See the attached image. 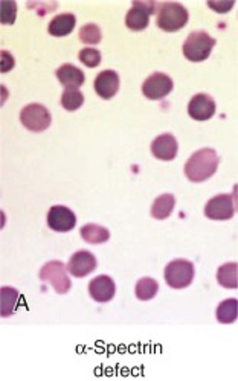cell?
<instances>
[{
	"mask_svg": "<svg viewBox=\"0 0 238 381\" xmlns=\"http://www.w3.org/2000/svg\"><path fill=\"white\" fill-rule=\"evenodd\" d=\"M219 156L213 148H203V150L195 151L193 156L188 159L185 165V174L188 180L194 183L205 182L215 174L219 168Z\"/></svg>",
	"mask_w": 238,
	"mask_h": 381,
	"instance_id": "6da1fadb",
	"label": "cell"
},
{
	"mask_svg": "<svg viewBox=\"0 0 238 381\" xmlns=\"http://www.w3.org/2000/svg\"><path fill=\"white\" fill-rule=\"evenodd\" d=\"M158 8L156 25L166 32L180 31L182 28H185L188 19H190V14H188L185 6L176 2L159 3Z\"/></svg>",
	"mask_w": 238,
	"mask_h": 381,
	"instance_id": "7a4b0ae2",
	"label": "cell"
},
{
	"mask_svg": "<svg viewBox=\"0 0 238 381\" xmlns=\"http://www.w3.org/2000/svg\"><path fill=\"white\" fill-rule=\"evenodd\" d=\"M215 40L205 31H194L188 35L184 43V55L193 63L205 61L211 55Z\"/></svg>",
	"mask_w": 238,
	"mask_h": 381,
	"instance_id": "3957f363",
	"label": "cell"
},
{
	"mask_svg": "<svg viewBox=\"0 0 238 381\" xmlns=\"http://www.w3.org/2000/svg\"><path fill=\"white\" fill-rule=\"evenodd\" d=\"M164 278L166 284L176 290L190 287L194 279V265L186 259H174L165 267Z\"/></svg>",
	"mask_w": 238,
	"mask_h": 381,
	"instance_id": "277c9868",
	"label": "cell"
},
{
	"mask_svg": "<svg viewBox=\"0 0 238 381\" xmlns=\"http://www.w3.org/2000/svg\"><path fill=\"white\" fill-rule=\"evenodd\" d=\"M66 270L67 269L61 261H51V263L41 267L40 279L49 282L58 294H66L72 287V282L69 279Z\"/></svg>",
	"mask_w": 238,
	"mask_h": 381,
	"instance_id": "5b68a950",
	"label": "cell"
},
{
	"mask_svg": "<svg viewBox=\"0 0 238 381\" xmlns=\"http://www.w3.org/2000/svg\"><path fill=\"white\" fill-rule=\"evenodd\" d=\"M20 121L25 129L34 133H40L49 129L52 122L51 113L41 104H30L20 113Z\"/></svg>",
	"mask_w": 238,
	"mask_h": 381,
	"instance_id": "8992f818",
	"label": "cell"
},
{
	"mask_svg": "<svg viewBox=\"0 0 238 381\" xmlns=\"http://www.w3.org/2000/svg\"><path fill=\"white\" fill-rule=\"evenodd\" d=\"M205 215L209 220L214 221H226L235 215V203L234 197L229 194H220L213 197L206 203Z\"/></svg>",
	"mask_w": 238,
	"mask_h": 381,
	"instance_id": "52a82bcc",
	"label": "cell"
},
{
	"mask_svg": "<svg viewBox=\"0 0 238 381\" xmlns=\"http://www.w3.org/2000/svg\"><path fill=\"white\" fill-rule=\"evenodd\" d=\"M155 2H133V6L125 16V25L131 31H144L150 22V16L156 12Z\"/></svg>",
	"mask_w": 238,
	"mask_h": 381,
	"instance_id": "ba28073f",
	"label": "cell"
},
{
	"mask_svg": "<svg viewBox=\"0 0 238 381\" xmlns=\"http://www.w3.org/2000/svg\"><path fill=\"white\" fill-rule=\"evenodd\" d=\"M173 80L166 74L156 72L150 75L142 84V94L151 101H159L171 94Z\"/></svg>",
	"mask_w": 238,
	"mask_h": 381,
	"instance_id": "9c48e42d",
	"label": "cell"
},
{
	"mask_svg": "<svg viewBox=\"0 0 238 381\" xmlns=\"http://www.w3.org/2000/svg\"><path fill=\"white\" fill-rule=\"evenodd\" d=\"M47 226L55 232H71L76 226V217L66 206H52L47 213Z\"/></svg>",
	"mask_w": 238,
	"mask_h": 381,
	"instance_id": "30bf717a",
	"label": "cell"
},
{
	"mask_svg": "<svg viewBox=\"0 0 238 381\" xmlns=\"http://www.w3.org/2000/svg\"><path fill=\"white\" fill-rule=\"evenodd\" d=\"M96 269V258L89 250L74 253L67 263V272L75 278H84Z\"/></svg>",
	"mask_w": 238,
	"mask_h": 381,
	"instance_id": "8fae6325",
	"label": "cell"
},
{
	"mask_svg": "<svg viewBox=\"0 0 238 381\" xmlns=\"http://www.w3.org/2000/svg\"><path fill=\"white\" fill-rule=\"evenodd\" d=\"M215 101L206 94H197L188 104V115L195 121H208L215 115Z\"/></svg>",
	"mask_w": 238,
	"mask_h": 381,
	"instance_id": "7c38bea8",
	"label": "cell"
},
{
	"mask_svg": "<svg viewBox=\"0 0 238 381\" xmlns=\"http://www.w3.org/2000/svg\"><path fill=\"white\" fill-rule=\"evenodd\" d=\"M177 151H179L177 140L173 135H170V133H165V135L158 136L151 142L153 156L159 160L170 162L177 156Z\"/></svg>",
	"mask_w": 238,
	"mask_h": 381,
	"instance_id": "4fadbf2b",
	"label": "cell"
},
{
	"mask_svg": "<svg viewBox=\"0 0 238 381\" xmlns=\"http://www.w3.org/2000/svg\"><path fill=\"white\" fill-rule=\"evenodd\" d=\"M115 292H116V287L113 279L110 276H106V274H101V276L92 279L89 284L90 298L100 303L113 299Z\"/></svg>",
	"mask_w": 238,
	"mask_h": 381,
	"instance_id": "5bb4252c",
	"label": "cell"
},
{
	"mask_svg": "<svg viewBox=\"0 0 238 381\" xmlns=\"http://www.w3.org/2000/svg\"><path fill=\"white\" fill-rule=\"evenodd\" d=\"M94 87L102 100H111L119 90V75L115 70H102L95 78Z\"/></svg>",
	"mask_w": 238,
	"mask_h": 381,
	"instance_id": "9a60e30c",
	"label": "cell"
},
{
	"mask_svg": "<svg viewBox=\"0 0 238 381\" xmlns=\"http://www.w3.org/2000/svg\"><path fill=\"white\" fill-rule=\"evenodd\" d=\"M55 75H57L61 86H65L66 89H80L84 84V80H86L83 70L74 65H63L57 69Z\"/></svg>",
	"mask_w": 238,
	"mask_h": 381,
	"instance_id": "2e32d148",
	"label": "cell"
},
{
	"mask_svg": "<svg viewBox=\"0 0 238 381\" xmlns=\"http://www.w3.org/2000/svg\"><path fill=\"white\" fill-rule=\"evenodd\" d=\"M76 23V17L72 12H63L55 16L51 22H49L47 31L54 37H65V35H69L75 28Z\"/></svg>",
	"mask_w": 238,
	"mask_h": 381,
	"instance_id": "e0dca14e",
	"label": "cell"
},
{
	"mask_svg": "<svg viewBox=\"0 0 238 381\" xmlns=\"http://www.w3.org/2000/svg\"><path fill=\"white\" fill-rule=\"evenodd\" d=\"M174 204H176V199L173 194H162L155 200L151 206V217L156 220H165L171 215Z\"/></svg>",
	"mask_w": 238,
	"mask_h": 381,
	"instance_id": "ac0fdd59",
	"label": "cell"
},
{
	"mask_svg": "<svg viewBox=\"0 0 238 381\" xmlns=\"http://www.w3.org/2000/svg\"><path fill=\"white\" fill-rule=\"evenodd\" d=\"M81 237L89 244H102L110 238V232L100 224H86L81 229Z\"/></svg>",
	"mask_w": 238,
	"mask_h": 381,
	"instance_id": "d6986e66",
	"label": "cell"
},
{
	"mask_svg": "<svg viewBox=\"0 0 238 381\" xmlns=\"http://www.w3.org/2000/svg\"><path fill=\"white\" fill-rule=\"evenodd\" d=\"M0 298H2V317H10L16 313L20 301V294L16 288L3 287L0 290Z\"/></svg>",
	"mask_w": 238,
	"mask_h": 381,
	"instance_id": "ffe728a7",
	"label": "cell"
},
{
	"mask_svg": "<svg viewBox=\"0 0 238 381\" xmlns=\"http://www.w3.org/2000/svg\"><path fill=\"white\" fill-rule=\"evenodd\" d=\"M237 272H238L237 263L223 264L219 269V272H217V281H219V284L225 288H237L238 287Z\"/></svg>",
	"mask_w": 238,
	"mask_h": 381,
	"instance_id": "44dd1931",
	"label": "cell"
},
{
	"mask_svg": "<svg viewBox=\"0 0 238 381\" xmlns=\"http://www.w3.org/2000/svg\"><path fill=\"white\" fill-rule=\"evenodd\" d=\"M158 290H159L158 281H155L153 278H142L138 281L135 293L139 301H151L156 296Z\"/></svg>",
	"mask_w": 238,
	"mask_h": 381,
	"instance_id": "7402d4cb",
	"label": "cell"
},
{
	"mask_svg": "<svg viewBox=\"0 0 238 381\" xmlns=\"http://www.w3.org/2000/svg\"><path fill=\"white\" fill-rule=\"evenodd\" d=\"M238 302L237 299H226L223 301L219 308H217V320L220 323H234L237 320Z\"/></svg>",
	"mask_w": 238,
	"mask_h": 381,
	"instance_id": "603a6c76",
	"label": "cell"
},
{
	"mask_svg": "<svg viewBox=\"0 0 238 381\" xmlns=\"http://www.w3.org/2000/svg\"><path fill=\"white\" fill-rule=\"evenodd\" d=\"M84 102V96L78 89H66L61 95V105L67 111L78 110Z\"/></svg>",
	"mask_w": 238,
	"mask_h": 381,
	"instance_id": "cb8c5ba5",
	"label": "cell"
},
{
	"mask_svg": "<svg viewBox=\"0 0 238 381\" xmlns=\"http://www.w3.org/2000/svg\"><path fill=\"white\" fill-rule=\"evenodd\" d=\"M101 30L95 23L84 25L80 30V40L86 45H98L101 41Z\"/></svg>",
	"mask_w": 238,
	"mask_h": 381,
	"instance_id": "d4e9b609",
	"label": "cell"
},
{
	"mask_svg": "<svg viewBox=\"0 0 238 381\" xmlns=\"http://www.w3.org/2000/svg\"><path fill=\"white\" fill-rule=\"evenodd\" d=\"M78 58L83 65H86L87 67H96V66H100V63H101V54L98 49L86 47V49H83V51H80Z\"/></svg>",
	"mask_w": 238,
	"mask_h": 381,
	"instance_id": "484cf974",
	"label": "cell"
},
{
	"mask_svg": "<svg viewBox=\"0 0 238 381\" xmlns=\"http://www.w3.org/2000/svg\"><path fill=\"white\" fill-rule=\"evenodd\" d=\"M17 5L16 2H2V23L12 25L16 20Z\"/></svg>",
	"mask_w": 238,
	"mask_h": 381,
	"instance_id": "4316f807",
	"label": "cell"
},
{
	"mask_svg": "<svg viewBox=\"0 0 238 381\" xmlns=\"http://www.w3.org/2000/svg\"><path fill=\"white\" fill-rule=\"evenodd\" d=\"M235 5L234 0H229V2H208V6L215 12L220 14H226L230 11V8Z\"/></svg>",
	"mask_w": 238,
	"mask_h": 381,
	"instance_id": "83f0119b",
	"label": "cell"
},
{
	"mask_svg": "<svg viewBox=\"0 0 238 381\" xmlns=\"http://www.w3.org/2000/svg\"><path fill=\"white\" fill-rule=\"evenodd\" d=\"M14 65H16V63H14V56L10 52L2 51V72H10Z\"/></svg>",
	"mask_w": 238,
	"mask_h": 381,
	"instance_id": "f1b7e54d",
	"label": "cell"
}]
</instances>
